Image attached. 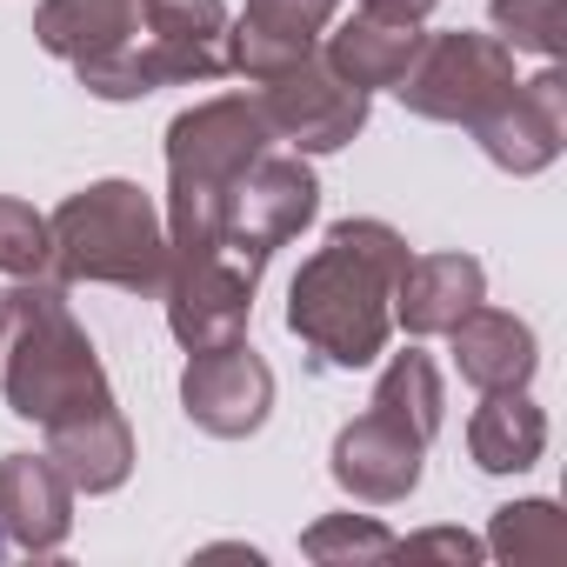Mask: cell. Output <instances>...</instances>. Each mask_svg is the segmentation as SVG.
<instances>
[{"mask_svg": "<svg viewBox=\"0 0 567 567\" xmlns=\"http://www.w3.org/2000/svg\"><path fill=\"white\" fill-rule=\"evenodd\" d=\"M408 240L388 220H334L328 240L301 260L288 288V334L328 374H361L388 354L394 334V280Z\"/></svg>", "mask_w": 567, "mask_h": 567, "instance_id": "1", "label": "cell"}, {"mask_svg": "<svg viewBox=\"0 0 567 567\" xmlns=\"http://www.w3.org/2000/svg\"><path fill=\"white\" fill-rule=\"evenodd\" d=\"M0 394L34 427L74 421L87 408H107V368L87 341V328L68 308L61 280H21L8 295V341H0Z\"/></svg>", "mask_w": 567, "mask_h": 567, "instance_id": "2", "label": "cell"}, {"mask_svg": "<svg viewBox=\"0 0 567 567\" xmlns=\"http://www.w3.org/2000/svg\"><path fill=\"white\" fill-rule=\"evenodd\" d=\"M167 220L147 187L134 181H94L68 194L48 214V280L61 288H121V295H154L167 288Z\"/></svg>", "mask_w": 567, "mask_h": 567, "instance_id": "3", "label": "cell"}, {"mask_svg": "<svg viewBox=\"0 0 567 567\" xmlns=\"http://www.w3.org/2000/svg\"><path fill=\"white\" fill-rule=\"evenodd\" d=\"M274 147L260 101L214 94L167 127V247H214L234 181Z\"/></svg>", "mask_w": 567, "mask_h": 567, "instance_id": "4", "label": "cell"}, {"mask_svg": "<svg viewBox=\"0 0 567 567\" xmlns=\"http://www.w3.org/2000/svg\"><path fill=\"white\" fill-rule=\"evenodd\" d=\"M227 68V0H141V28L121 54L81 68L94 101H141L181 81H220Z\"/></svg>", "mask_w": 567, "mask_h": 567, "instance_id": "5", "label": "cell"}, {"mask_svg": "<svg viewBox=\"0 0 567 567\" xmlns=\"http://www.w3.org/2000/svg\"><path fill=\"white\" fill-rule=\"evenodd\" d=\"M514 87V54L494 34H421L408 74L394 81L401 107L441 127H474Z\"/></svg>", "mask_w": 567, "mask_h": 567, "instance_id": "6", "label": "cell"}, {"mask_svg": "<svg viewBox=\"0 0 567 567\" xmlns=\"http://www.w3.org/2000/svg\"><path fill=\"white\" fill-rule=\"evenodd\" d=\"M321 214V181H315V167H308V154H280V147H267L240 181H234V194H227V207H220V247L227 254H240L247 267H260L267 274V260L288 247L308 220Z\"/></svg>", "mask_w": 567, "mask_h": 567, "instance_id": "7", "label": "cell"}, {"mask_svg": "<svg viewBox=\"0 0 567 567\" xmlns=\"http://www.w3.org/2000/svg\"><path fill=\"white\" fill-rule=\"evenodd\" d=\"M254 288H260V267H247L220 240L214 247H174L167 254V288H161L174 341L187 354L240 341L247 315H254Z\"/></svg>", "mask_w": 567, "mask_h": 567, "instance_id": "8", "label": "cell"}, {"mask_svg": "<svg viewBox=\"0 0 567 567\" xmlns=\"http://www.w3.org/2000/svg\"><path fill=\"white\" fill-rule=\"evenodd\" d=\"M254 101H260L274 141H288L295 154H341V147L368 127V94L348 87V81L321 61V48H315L308 61H295L288 74L260 81Z\"/></svg>", "mask_w": 567, "mask_h": 567, "instance_id": "9", "label": "cell"}, {"mask_svg": "<svg viewBox=\"0 0 567 567\" xmlns=\"http://www.w3.org/2000/svg\"><path fill=\"white\" fill-rule=\"evenodd\" d=\"M181 408L200 434L214 441H247L267 427L274 414V368L254 354V341H227V348H200L187 354V374H181Z\"/></svg>", "mask_w": 567, "mask_h": 567, "instance_id": "10", "label": "cell"}, {"mask_svg": "<svg viewBox=\"0 0 567 567\" xmlns=\"http://www.w3.org/2000/svg\"><path fill=\"white\" fill-rule=\"evenodd\" d=\"M474 141H481V154H487L501 174H514V181L547 174V167L560 161V147H567V81H560L554 68H540L534 81H514V87L474 121Z\"/></svg>", "mask_w": 567, "mask_h": 567, "instance_id": "11", "label": "cell"}, {"mask_svg": "<svg viewBox=\"0 0 567 567\" xmlns=\"http://www.w3.org/2000/svg\"><path fill=\"white\" fill-rule=\"evenodd\" d=\"M421 461H427V441H414L408 427H394L388 414H361L334 434V454H328V474L348 501L361 507H394L421 487Z\"/></svg>", "mask_w": 567, "mask_h": 567, "instance_id": "12", "label": "cell"}, {"mask_svg": "<svg viewBox=\"0 0 567 567\" xmlns=\"http://www.w3.org/2000/svg\"><path fill=\"white\" fill-rule=\"evenodd\" d=\"M334 14H341V0H247L240 21H227V68L247 81L288 74L295 61L321 48Z\"/></svg>", "mask_w": 567, "mask_h": 567, "instance_id": "13", "label": "cell"}, {"mask_svg": "<svg viewBox=\"0 0 567 567\" xmlns=\"http://www.w3.org/2000/svg\"><path fill=\"white\" fill-rule=\"evenodd\" d=\"M0 534L21 554H61L74 534V481L48 454H0Z\"/></svg>", "mask_w": 567, "mask_h": 567, "instance_id": "14", "label": "cell"}, {"mask_svg": "<svg viewBox=\"0 0 567 567\" xmlns=\"http://www.w3.org/2000/svg\"><path fill=\"white\" fill-rule=\"evenodd\" d=\"M481 301H487V267L474 254H408L394 280V328L408 341H434Z\"/></svg>", "mask_w": 567, "mask_h": 567, "instance_id": "15", "label": "cell"}, {"mask_svg": "<svg viewBox=\"0 0 567 567\" xmlns=\"http://www.w3.org/2000/svg\"><path fill=\"white\" fill-rule=\"evenodd\" d=\"M447 341H454V368H461V381H467L474 394L527 388L534 368H540L534 328H527L520 315H507V308H487V301H481L474 315H461V321L447 328Z\"/></svg>", "mask_w": 567, "mask_h": 567, "instance_id": "16", "label": "cell"}, {"mask_svg": "<svg viewBox=\"0 0 567 567\" xmlns=\"http://www.w3.org/2000/svg\"><path fill=\"white\" fill-rule=\"evenodd\" d=\"M41 434H48L41 454L74 481V494H114L134 474V434H127V414L114 401L107 408H87L74 421H54Z\"/></svg>", "mask_w": 567, "mask_h": 567, "instance_id": "17", "label": "cell"}, {"mask_svg": "<svg viewBox=\"0 0 567 567\" xmlns=\"http://www.w3.org/2000/svg\"><path fill=\"white\" fill-rule=\"evenodd\" d=\"M414 48H421V21H394V14H374V8H354L334 34H321V61L361 94L394 87L408 74Z\"/></svg>", "mask_w": 567, "mask_h": 567, "instance_id": "18", "label": "cell"}, {"mask_svg": "<svg viewBox=\"0 0 567 567\" xmlns=\"http://www.w3.org/2000/svg\"><path fill=\"white\" fill-rule=\"evenodd\" d=\"M134 28H141V0H41L34 8V41L74 74L121 54Z\"/></svg>", "mask_w": 567, "mask_h": 567, "instance_id": "19", "label": "cell"}, {"mask_svg": "<svg viewBox=\"0 0 567 567\" xmlns=\"http://www.w3.org/2000/svg\"><path fill=\"white\" fill-rule=\"evenodd\" d=\"M467 454L481 474H527L547 454V414L534 408V394L527 388L481 394V408L467 421Z\"/></svg>", "mask_w": 567, "mask_h": 567, "instance_id": "20", "label": "cell"}, {"mask_svg": "<svg viewBox=\"0 0 567 567\" xmlns=\"http://www.w3.org/2000/svg\"><path fill=\"white\" fill-rule=\"evenodd\" d=\"M368 408H374V414H388L394 427H408L414 441H427V447H434V434H441V421H447L441 368H434L421 348L394 354V361L381 368V381H374V401H368Z\"/></svg>", "mask_w": 567, "mask_h": 567, "instance_id": "21", "label": "cell"}, {"mask_svg": "<svg viewBox=\"0 0 567 567\" xmlns=\"http://www.w3.org/2000/svg\"><path fill=\"white\" fill-rule=\"evenodd\" d=\"M481 547L494 560H514V567H547L567 554V514L554 501H507V507H494Z\"/></svg>", "mask_w": 567, "mask_h": 567, "instance_id": "22", "label": "cell"}, {"mask_svg": "<svg viewBox=\"0 0 567 567\" xmlns=\"http://www.w3.org/2000/svg\"><path fill=\"white\" fill-rule=\"evenodd\" d=\"M560 0H487V21H494V41L507 54H534V61H554L560 54Z\"/></svg>", "mask_w": 567, "mask_h": 567, "instance_id": "23", "label": "cell"}, {"mask_svg": "<svg viewBox=\"0 0 567 567\" xmlns=\"http://www.w3.org/2000/svg\"><path fill=\"white\" fill-rule=\"evenodd\" d=\"M301 554L308 560H388L394 534L374 514H328V520H315L301 534Z\"/></svg>", "mask_w": 567, "mask_h": 567, "instance_id": "24", "label": "cell"}, {"mask_svg": "<svg viewBox=\"0 0 567 567\" xmlns=\"http://www.w3.org/2000/svg\"><path fill=\"white\" fill-rule=\"evenodd\" d=\"M0 274L8 280H41L48 274V214L0 194Z\"/></svg>", "mask_w": 567, "mask_h": 567, "instance_id": "25", "label": "cell"}, {"mask_svg": "<svg viewBox=\"0 0 567 567\" xmlns=\"http://www.w3.org/2000/svg\"><path fill=\"white\" fill-rule=\"evenodd\" d=\"M394 554H447V560H481L487 547L461 527H434V534H414V540H394Z\"/></svg>", "mask_w": 567, "mask_h": 567, "instance_id": "26", "label": "cell"}, {"mask_svg": "<svg viewBox=\"0 0 567 567\" xmlns=\"http://www.w3.org/2000/svg\"><path fill=\"white\" fill-rule=\"evenodd\" d=\"M361 8H374V14H394V21H427L441 0H361Z\"/></svg>", "mask_w": 567, "mask_h": 567, "instance_id": "27", "label": "cell"}, {"mask_svg": "<svg viewBox=\"0 0 567 567\" xmlns=\"http://www.w3.org/2000/svg\"><path fill=\"white\" fill-rule=\"evenodd\" d=\"M0 341H8V295H0Z\"/></svg>", "mask_w": 567, "mask_h": 567, "instance_id": "28", "label": "cell"}, {"mask_svg": "<svg viewBox=\"0 0 567 567\" xmlns=\"http://www.w3.org/2000/svg\"><path fill=\"white\" fill-rule=\"evenodd\" d=\"M0 554H8V534H0Z\"/></svg>", "mask_w": 567, "mask_h": 567, "instance_id": "29", "label": "cell"}]
</instances>
